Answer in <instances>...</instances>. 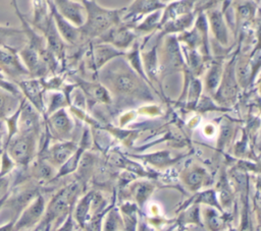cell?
Masks as SVG:
<instances>
[{
	"instance_id": "obj_19",
	"label": "cell",
	"mask_w": 261,
	"mask_h": 231,
	"mask_svg": "<svg viewBox=\"0 0 261 231\" xmlns=\"http://www.w3.org/2000/svg\"><path fill=\"white\" fill-rule=\"evenodd\" d=\"M42 35L45 38L47 48L56 56V58L58 60L63 61L64 57H65V44L66 43L64 42V40L60 36L59 32L57 31L54 20L52 18V15L50 16V19H49L47 25L43 30Z\"/></svg>"
},
{
	"instance_id": "obj_15",
	"label": "cell",
	"mask_w": 261,
	"mask_h": 231,
	"mask_svg": "<svg viewBox=\"0 0 261 231\" xmlns=\"http://www.w3.org/2000/svg\"><path fill=\"white\" fill-rule=\"evenodd\" d=\"M17 53L25 68L29 70L31 77L40 78L48 74L49 69L37 49L25 42Z\"/></svg>"
},
{
	"instance_id": "obj_10",
	"label": "cell",
	"mask_w": 261,
	"mask_h": 231,
	"mask_svg": "<svg viewBox=\"0 0 261 231\" xmlns=\"http://www.w3.org/2000/svg\"><path fill=\"white\" fill-rule=\"evenodd\" d=\"M46 209L45 197L39 193L19 214L12 230H29L35 228L42 220Z\"/></svg>"
},
{
	"instance_id": "obj_34",
	"label": "cell",
	"mask_w": 261,
	"mask_h": 231,
	"mask_svg": "<svg viewBox=\"0 0 261 231\" xmlns=\"http://www.w3.org/2000/svg\"><path fill=\"white\" fill-rule=\"evenodd\" d=\"M7 195H8V192L6 194H4L2 197H0V212H1V210H3V206H4V203L7 198Z\"/></svg>"
},
{
	"instance_id": "obj_25",
	"label": "cell",
	"mask_w": 261,
	"mask_h": 231,
	"mask_svg": "<svg viewBox=\"0 0 261 231\" xmlns=\"http://www.w3.org/2000/svg\"><path fill=\"white\" fill-rule=\"evenodd\" d=\"M205 170L202 167L193 166L186 170L181 177L187 186H189L192 190H197L200 188L205 182Z\"/></svg>"
},
{
	"instance_id": "obj_13",
	"label": "cell",
	"mask_w": 261,
	"mask_h": 231,
	"mask_svg": "<svg viewBox=\"0 0 261 231\" xmlns=\"http://www.w3.org/2000/svg\"><path fill=\"white\" fill-rule=\"evenodd\" d=\"M77 145L73 141L59 140L50 147L44 146L38 150V156L45 158L53 167L58 169L77 150Z\"/></svg>"
},
{
	"instance_id": "obj_28",
	"label": "cell",
	"mask_w": 261,
	"mask_h": 231,
	"mask_svg": "<svg viewBox=\"0 0 261 231\" xmlns=\"http://www.w3.org/2000/svg\"><path fill=\"white\" fill-rule=\"evenodd\" d=\"M153 189H154V187L150 183H147V182L139 183L134 187L133 195L135 196V198L139 203V205L142 206L148 199V197L152 193Z\"/></svg>"
},
{
	"instance_id": "obj_14",
	"label": "cell",
	"mask_w": 261,
	"mask_h": 231,
	"mask_svg": "<svg viewBox=\"0 0 261 231\" xmlns=\"http://www.w3.org/2000/svg\"><path fill=\"white\" fill-rule=\"evenodd\" d=\"M123 54V51H120L107 43L96 42L86 56L87 64L94 71H99V69L106 63L118 56H122Z\"/></svg>"
},
{
	"instance_id": "obj_37",
	"label": "cell",
	"mask_w": 261,
	"mask_h": 231,
	"mask_svg": "<svg viewBox=\"0 0 261 231\" xmlns=\"http://www.w3.org/2000/svg\"><path fill=\"white\" fill-rule=\"evenodd\" d=\"M75 1H79V2H83V1H85V0H75Z\"/></svg>"
},
{
	"instance_id": "obj_18",
	"label": "cell",
	"mask_w": 261,
	"mask_h": 231,
	"mask_svg": "<svg viewBox=\"0 0 261 231\" xmlns=\"http://www.w3.org/2000/svg\"><path fill=\"white\" fill-rule=\"evenodd\" d=\"M56 10L76 26H81L85 20V7L82 2L75 0H50Z\"/></svg>"
},
{
	"instance_id": "obj_3",
	"label": "cell",
	"mask_w": 261,
	"mask_h": 231,
	"mask_svg": "<svg viewBox=\"0 0 261 231\" xmlns=\"http://www.w3.org/2000/svg\"><path fill=\"white\" fill-rule=\"evenodd\" d=\"M81 184L72 182L53 194L50 201L46 206L44 216L39 224L35 227L36 230H49L52 226H58L71 213L76 195L79 194Z\"/></svg>"
},
{
	"instance_id": "obj_33",
	"label": "cell",
	"mask_w": 261,
	"mask_h": 231,
	"mask_svg": "<svg viewBox=\"0 0 261 231\" xmlns=\"http://www.w3.org/2000/svg\"><path fill=\"white\" fill-rule=\"evenodd\" d=\"M5 127L0 126V155L3 153L5 149Z\"/></svg>"
},
{
	"instance_id": "obj_30",
	"label": "cell",
	"mask_w": 261,
	"mask_h": 231,
	"mask_svg": "<svg viewBox=\"0 0 261 231\" xmlns=\"http://www.w3.org/2000/svg\"><path fill=\"white\" fill-rule=\"evenodd\" d=\"M0 89L4 90L14 96L22 97L17 84L15 82L11 81L8 77H6L1 71H0Z\"/></svg>"
},
{
	"instance_id": "obj_17",
	"label": "cell",
	"mask_w": 261,
	"mask_h": 231,
	"mask_svg": "<svg viewBox=\"0 0 261 231\" xmlns=\"http://www.w3.org/2000/svg\"><path fill=\"white\" fill-rule=\"evenodd\" d=\"M47 1H48L50 13H51L54 23L56 25V28L59 32L62 39L64 40V42L67 44H70V45L79 44L83 40L80 27L74 25L73 23H71L64 16H62L56 10V8L54 7V5L51 3L50 0H47Z\"/></svg>"
},
{
	"instance_id": "obj_31",
	"label": "cell",
	"mask_w": 261,
	"mask_h": 231,
	"mask_svg": "<svg viewBox=\"0 0 261 231\" xmlns=\"http://www.w3.org/2000/svg\"><path fill=\"white\" fill-rule=\"evenodd\" d=\"M118 224L122 225V221H120V217L114 213V211H111L108 216L107 219L105 221V229L107 230H113V229H118Z\"/></svg>"
},
{
	"instance_id": "obj_4",
	"label": "cell",
	"mask_w": 261,
	"mask_h": 231,
	"mask_svg": "<svg viewBox=\"0 0 261 231\" xmlns=\"http://www.w3.org/2000/svg\"><path fill=\"white\" fill-rule=\"evenodd\" d=\"M41 183L27 178L18 183L11 185L3 209L10 212V219L6 224L0 227V230L11 231L13 224L18 218L21 211L39 194L41 193Z\"/></svg>"
},
{
	"instance_id": "obj_16",
	"label": "cell",
	"mask_w": 261,
	"mask_h": 231,
	"mask_svg": "<svg viewBox=\"0 0 261 231\" xmlns=\"http://www.w3.org/2000/svg\"><path fill=\"white\" fill-rule=\"evenodd\" d=\"M165 5L162 0H134L128 7H125L122 20L128 22L134 27L141 17L153 11L163 9Z\"/></svg>"
},
{
	"instance_id": "obj_24",
	"label": "cell",
	"mask_w": 261,
	"mask_h": 231,
	"mask_svg": "<svg viewBox=\"0 0 261 231\" xmlns=\"http://www.w3.org/2000/svg\"><path fill=\"white\" fill-rule=\"evenodd\" d=\"M21 97L14 96L0 89V126H4V120L12 114L20 103Z\"/></svg>"
},
{
	"instance_id": "obj_2",
	"label": "cell",
	"mask_w": 261,
	"mask_h": 231,
	"mask_svg": "<svg viewBox=\"0 0 261 231\" xmlns=\"http://www.w3.org/2000/svg\"><path fill=\"white\" fill-rule=\"evenodd\" d=\"M85 7V20L80 27L83 40H95L112 25L122 20L123 8H106L96 0H85L82 2Z\"/></svg>"
},
{
	"instance_id": "obj_12",
	"label": "cell",
	"mask_w": 261,
	"mask_h": 231,
	"mask_svg": "<svg viewBox=\"0 0 261 231\" xmlns=\"http://www.w3.org/2000/svg\"><path fill=\"white\" fill-rule=\"evenodd\" d=\"M21 96L43 116L45 114V89L40 78L28 77L16 82Z\"/></svg>"
},
{
	"instance_id": "obj_11",
	"label": "cell",
	"mask_w": 261,
	"mask_h": 231,
	"mask_svg": "<svg viewBox=\"0 0 261 231\" xmlns=\"http://www.w3.org/2000/svg\"><path fill=\"white\" fill-rule=\"evenodd\" d=\"M45 118L46 132L58 140H67L73 130V123L64 108H60Z\"/></svg>"
},
{
	"instance_id": "obj_6",
	"label": "cell",
	"mask_w": 261,
	"mask_h": 231,
	"mask_svg": "<svg viewBox=\"0 0 261 231\" xmlns=\"http://www.w3.org/2000/svg\"><path fill=\"white\" fill-rule=\"evenodd\" d=\"M106 203L101 194L89 192L84 195L75 208V219L81 227L93 226L100 211L104 210Z\"/></svg>"
},
{
	"instance_id": "obj_26",
	"label": "cell",
	"mask_w": 261,
	"mask_h": 231,
	"mask_svg": "<svg viewBox=\"0 0 261 231\" xmlns=\"http://www.w3.org/2000/svg\"><path fill=\"white\" fill-rule=\"evenodd\" d=\"M223 71V64L221 61H214L211 63L205 75V89L212 93L219 85Z\"/></svg>"
},
{
	"instance_id": "obj_23",
	"label": "cell",
	"mask_w": 261,
	"mask_h": 231,
	"mask_svg": "<svg viewBox=\"0 0 261 231\" xmlns=\"http://www.w3.org/2000/svg\"><path fill=\"white\" fill-rule=\"evenodd\" d=\"M162 10L159 9L143 16L141 21H137L134 25L136 34H153L155 31L160 28V21L162 16Z\"/></svg>"
},
{
	"instance_id": "obj_27",
	"label": "cell",
	"mask_w": 261,
	"mask_h": 231,
	"mask_svg": "<svg viewBox=\"0 0 261 231\" xmlns=\"http://www.w3.org/2000/svg\"><path fill=\"white\" fill-rule=\"evenodd\" d=\"M85 94L94 101H100L104 103H110V97L107 93L106 88L95 83V82H83L81 83Z\"/></svg>"
},
{
	"instance_id": "obj_9",
	"label": "cell",
	"mask_w": 261,
	"mask_h": 231,
	"mask_svg": "<svg viewBox=\"0 0 261 231\" xmlns=\"http://www.w3.org/2000/svg\"><path fill=\"white\" fill-rule=\"evenodd\" d=\"M162 42V56L160 67L169 70H184L186 66L185 58L180 50V43L174 34L164 35Z\"/></svg>"
},
{
	"instance_id": "obj_35",
	"label": "cell",
	"mask_w": 261,
	"mask_h": 231,
	"mask_svg": "<svg viewBox=\"0 0 261 231\" xmlns=\"http://www.w3.org/2000/svg\"><path fill=\"white\" fill-rule=\"evenodd\" d=\"M11 5L13 6L14 10H17V9H19V8H18V5H17V1H16V0H11Z\"/></svg>"
},
{
	"instance_id": "obj_36",
	"label": "cell",
	"mask_w": 261,
	"mask_h": 231,
	"mask_svg": "<svg viewBox=\"0 0 261 231\" xmlns=\"http://www.w3.org/2000/svg\"><path fill=\"white\" fill-rule=\"evenodd\" d=\"M169 1L171 2V1H174V0H162V2H164L165 4H166V2H169Z\"/></svg>"
},
{
	"instance_id": "obj_22",
	"label": "cell",
	"mask_w": 261,
	"mask_h": 231,
	"mask_svg": "<svg viewBox=\"0 0 261 231\" xmlns=\"http://www.w3.org/2000/svg\"><path fill=\"white\" fill-rule=\"evenodd\" d=\"M195 18H196V12L192 11L165 21L160 26L161 36L169 35V34H177L186 30H189L193 25Z\"/></svg>"
},
{
	"instance_id": "obj_7",
	"label": "cell",
	"mask_w": 261,
	"mask_h": 231,
	"mask_svg": "<svg viewBox=\"0 0 261 231\" xmlns=\"http://www.w3.org/2000/svg\"><path fill=\"white\" fill-rule=\"evenodd\" d=\"M136 37L137 34L135 33L133 25L121 20L120 22L112 25L95 40L97 42L107 43L114 48L124 52L134 44Z\"/></svg>"
},
{
	"instance_id": "obj_32",
	"label": "cell",
	"mask_w": 261,
	"mask_h": 231,
	"mask_svg": "<svg viewBox=\"0 0 261 231\" xmlns=\"http://www.w3.org/2000/svg\"><path fill=\"white\" fill-rule=\"evenodd\" d=\"M12 183V172L10 174L6 175H0V197H2L4 194H6Z\"/></svg>"
},
{
	"instance_id": "obj_20",
	"label": "cell",
	"mask_w": 261,
	"mask_h": 231,
	"mask_svg": "<svg viewBox=\"0 0 261 231\" xmlns=\"http://www.w3.org/2000/svg\"><path fill=\"white\" fill-rule=\"evenodd\" d=\"M208 27L213 34L215 40L222 46L228 44V28L223 13L218 9H211L206 14Z\"/></svg>"
},
{
	"instance_id": "obj_5",
	"label": "cell",
	"mask_w": 261,
	"mask_h": 231,
	"mask_svg": "<svg viewBox=\"0 0 261 231\" xmlns=\"http://www.w3.org/2000/svg\"><path fill=\"white\" fill-rule=\"evenodd\" d=\"M39 131H17L5 145L4 151L16 167L25 168L36 158L40 142Z\"/></svg>"
},
{
	"instance_id": "obj_21",
	"label": "cell",
	"mask_w": 261,
	"mask_h": 231,
	"mask_svg": "<svg viewBox=\"0 0 261 231\" xmlns=\"http://www.w3.org/2000/svg\"><path fill=\"white\" fill-rule=\"evenodd\" d=\"M27 38L22 28L0 24V47L18 50L25 44Z\"/></svg>"
},
{
	"instance_id": "obj_8",
	"label": "cell",
	"mask_w": 261,
	"mask_h": 231,
	"mask_svg": "<svg viewBox=\"0 0 261 231\" xmlns=\"http://www.w3.org/2000/svg\"><path fill=\"white\" fill-rule=\"evenodd\" d=\"M0 71L13 82L31 77L16 50L0 47Z\"/></svg>"
},
{
	"instance_id": "obj_29",
	"label": "cell",
	"mask_w": 261,
	"mask_h": 231,
	"mask_svg": "<svg viewBox=\"0 0 261 231\" xmlns=\"http://www.w3.org/2000/svg\"><path fill=\"white\" fill-rule=\"evenodd\" d=\"M145 158L149 163H151L157 167L166 166V165L172 163V161H173L172 158H170L168 152H158L155 154L145 156Z\"/></svg>"
},
{
	"instance_id": "obj_1",
	"label": "cell",
	"mask_w": 261,
	"mask_h": 231,
	"mask_svg": "<svg viewBox=\"0 0 261 231\" xmlns=\"http://www.w3.org/2000/svg\"><path fill=\"white\" fill-rule=\"evenodd\" d=\"M99 70H101L102 81L118 96L146 97L149 95L147 85L143 81L145 79H142L143 77L120 56L112 59Z\"/></svg>"
}]
</instances>
